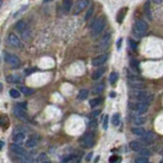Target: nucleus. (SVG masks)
I'll list each match as a JSON object with an SVG mask.
<instances>
[{
    "label": "nucleus",
    "instance_id": "1",
    "mask_svg": "<svg viewBox=\"0 0 163 163\" xmlns=\"http://www.w3.org/2000/svg\"><path fill=\"white\" fill-rule=\"evenodd\" d=\"M105 26H106V20L104 17H99L96 20H94L92 26H90L91 28V37L96 38V37L99 36L103 32L104 29H105Z\"/></svg>",
    "mask_w": 163,
    "mask_h": 163
},
{
    "label": "nucleus",
    "instance_id": "2",
    "mask_svg": "<svg viewBox=\"0 0 163 163\" xmlns=\"http://www.w3.org/2000/svg\"><path fill=\"white\" fill-rule=\"evenodd\" d=\"M79 146L84 149H88V148L93 147L94 144H95V134H94L92 130L91 132H85V134L79 138Z\"/></svg>",
    "mask_w": 163,
    "mask_h": 163
},
{
    "label": "nucleus",
    "instance_id": "3",
    "mask_svg": "<svg viewBox=\"0 0 163 163\" xmlns=\"http://www.w3.org/2000/svg\"><path fill=\"white\" fill-rule=\"evenodd\" d=\"M147 29H148V24L146 22L143 20H137L132 26V33L137 38H142L146 35Z\"/></svg>",
    "mask_w": 163,
    "mask_h": 163
},
{
    "label": "nucleus",
    "instance_id": "4",
    "mask_svg": "<svg viewBox=\"0 0 163 163\" xmlns=\"http://www.w3.org/2000/svg\"><path fill=\"white\" fill-rule=\"evenodd\" d=\"M132 96L137 100V102H141V103H144L146 105H149L153 101V98H154V96L150 92L144 91V90H139V91L134 92Z\"/></svg>",
    "mask_w": 163,
    "mask_h": 163
},
{
    "label": "nucleus",
    "instance_id": "5",
    "mask_svg": "<svg viewBox=\"0 0 163 163\" xmlns=\"http://www.w3.org/2000/svg\"><path fill=\"white\" fill-rule=\"evenodd\" d=\"M4 59H5V61L12 67V68H17V67H20V64H22L20 59L18 58L16 55L12 54V53L4 52Z\"/></svg>",
    "mask_w": 163,
    "mask_h": 163
},
{
    "label": "nucleus",
    "instance_id": "6",
    "mask_svg": "<svg viewBox=\"0 0 163 163\" xmlns=\"http://www.w3.org/2000/svg\"><path fill=\"white\" fill-rule=\"evenodd\" d=\"M110 40H111V36H110V34H105L101 39H100L99 42L97 43V45H96V50H97L98 52L105 51L106 49L109 47Z\"/></svg>",
    "mask_w": 163,
    "mask_h": 163
},
{
    "label": "nucleus",
    "instance_id": "7",
    "mask_svg": "<svg viewBox=\"0 0 163 163\" xmlns=\"http://www.w3.org/2000/svg\"><path fill=\"white\" fill-rule=\"evenodd\" d=\"M40 141H41V136L39 134L34 132V134H31L28 138V140L26 141V147L29 149L35 148V147L40 143Z\"/></svg>",
    "mask_w": 163,
    "mask_h": 163
},
{
    "label": "nucleus",
    "instance_id": "8",
    "mask_svg": "<svg viewBox=\"0 0 163 163\" xmlns=\"http://www.w3.org/2000/svg\"><path fill=\"white\" fill-rule=\"evenodd\" d=\"M132 109L137 113V115H142L148 111V105L141 102H136L132 104Z\"/></svg>",
    "mask_w": 163,
    "mask_h": 163
},
{
    "label": "nucleus",
    "instance_id": "9",
    "mask_svg": "<svg viewBox=\"0 0 163 163\" xmlns=\"http://www.w3.org/2000/svg\"><path fill=\"white\" fill-rule=\"evenodd\" d=\"M13 113L18 119L22 120L24 122H29L30 121V118H29V114L26 112V109H22V108H20L16 106L13 110Z\"/></svg>",
    "mask_w": 163,
    "mask_h": 163
},
{
    "label": "nucleus",
    "instance_id": "10",
    "mask_svg": "<svg viewBox=\"0 0 163 163\" xmlns=\"http://www.w3.org/2000/svg\"><path fill=\"white\" fill-rule=\"evenodd\" d=\"M89 4V1L88 0H77L75 4V7H73V14L75 15H77L79 14Z\"/></svg>",
    "mask_w": 163,
    "mask_h": 163
},
{
    "label": "nucleus",
    "instance_id": "11",
    "mask_svg": "<svg viewBox=\"0 0 163 163\" xmlns=\"http://www.w3.org/2000/svg\"><path fill=\"white\" fill-rule=\"evenodd\" d=\"M82 161L81 154H69L63 158V163H79Z\"/></svg>",
    "mask_w": 163,
    "mask_h": 163
},
{
    "label": "nucleus",
    "instance_id": "12",
    "mask_svg": "<svg viewBox=\"0 0 163 163\" xmlns=\"http://www.w3.org/2000/svg\"><path fill=\"white\" fill-rule=\"evenodd\" d=\"M108 59V54H102L99 56L95 57V58L92 60V65L95 67H100L101 65H103L104 63L107 61Z\"/></svg>",
    "mask_w": 163,
    "mask_h": 163
},
{
    "label": "nucleus",
    "instance_id": "13",
    "mask_svg": "<svg viewBox=\"0 0 163 163\" xmlns=\"http://www.w3.org/2000/svg\"><path fill=\"white\" fill-rule=\"evenodd\" d=\"M7 42L9 43L11 46L15 47V48H22V44L20 41V39L15 36L14 34H9L7 37Z\"/></svg>",
    "mask_w": 163,
    "mask_h": 163
},
{
    "label": "nucleus",
    "instance_id": "14",
    "mask_svg": "<svg viewBox=\"0 0 163 163\" xmlns=\"http://www.w3.org/2000/svg\"><path fill=\"white\" fill-rule=\"evenodd\" d=\"M155 138H156V136H155L154 132H145V134L142 137V141H141V143H142L143 145L144 144H152L153 142H154Z\"/></svg>",
    "mask_w": 163,
    "mask_h": 163
},
{
    "label": "nucleus",
    "instance_id": "15",
    "mask_svg": "<svg viewBox=\"0 0 163 163\" xmlns=\"http://www.w3.org/2000/svg\"><path fill=\"white\" fill-rule=\"evenodd\" d=\"M24 139H26V134H24V132H22V130H18L17 132H14L13 136H12V141L14 142V144L17 145L24 142Z\"/></svg>",
    "mask_w": 163,
    "mask_h": 163
},
{
    "label": "nucleus",
    "instance_id": "16",
    "mask_svg": "<svg viewBox=\"0 0 163 163\" xmlns=\"http://www.w3.org/2000/svg\"><path fill=\"white\" fill-rule=\"evenodd\" d=\"M10 150L16 155H20V156H26V151L17 144H12L10 146Z\"/></svg>",
    "mask_w": 163,
    "mask_h": 163
},
{
    "label": "nucleus",
    "instance_id": "17",
    "mask_svg": "<svg viewBox=\"0 0 163 163\" xmlns=\"http://www.w3.org/2000/svg\"><path fill=\"white\" fill-rule=\"evenodd\" d=\"M72 5H73L72 0H63L62 5H61L63 12H64V13H68L71 8H72Z\"/></svg>",
    "mask_w": 163,
    "mask_h": 163
},
{
    "label": "nucleus",
    "instance_id": "18",
    "mask_svg": "<svg viewBox=\"0 0 163 163\" xmlns=\"http://www.w3.org/2000/svg\"><path fill=\"white\" fill-rule=\"evenodd\" d=\"M105 70H106L105 67H101V66H100L99 68L96 69V70L93 72V75H92V79H99L100 77H101L102 75H104Z\"/></svg>",
    "mask_w": 163,
    "mask_h": 163
},
{
    "label": "nucleus",
    "instance_id": "19",
    "mask_svg": "<svg viewBox=\"0 0 163 163\" xmlns=\"http://www.w3.org/2000/svg\"><path fill=\"white\" fill-rule=\"evenodd\" d=\"M126 12H127V7L121 8V9L117 12V14H116V20H117L119 24H121L122 22V20H123L124 16H125V14H126Z\"/></svg>",
    "mask_w": 163,
    "mask_h": 163
},
{
    "label": "nucleus",
    "instance_id": "20",
    "mask_svg": "<svg viewBox=\"0 0 163 163\" xmlns=\"http://www.w3.org/2000/svg\"><path fill=\"white\" fill-rule=\"evenodd\" d=\"M130 147L132 148V150L136 151V152H140L143 148H144V145L141 142H138V141H134L130 144Z\"/></svg>",
    "mask_w": 163,
    "mask_h": 163
},
{
    "label": "nucleus",
    "instance_id": "21",
    "mask_svg": "<svg viewBox=\"0 0 163 163\" xmlns=\"http://www.w3.org/2000/svg\"><path fill=\"white\" fill-rule=\"evenodd\" d=\"M6 81H7L9 84H18L20 81H22V79L16 75H9L6 77Z\"/></svg>",
    "mask_w": 163,
    "mask_h": 163
},
{
    "label": "nucleus",
    "instance_id": "22",
    "mask_svg": "<svg viewBox=\"0 0 163 163\" xmlns=\"http://www.w3.org/2000/svg\"><path fill=\"white\" fill-rule=\"evenodd\" d=\"M104 88H105V85H104L103 83L98 84V85H96L95 87L93 88V90H92V94H94V95H98V94L102 93V92L104 91Z\"/></svg>",
    "mask_w": 163,
    "mask_h": 163
},
{
    "label": "nucleus",
    "instance_id": "23",
    "mask_svg": "<svg viewBox=\"0 0 163 163\" xmlns=\"http://www.w3.org/2000/svg\"><path fill=\"white\" fill-rule=\"evenodd\" d=\"M132 132L134 134H136V136L138 137H141L142 138L143 136L145 134V132H146V130H144L143 127H140V126H137V127H132Z\"/></svg>",
    "mask_w": 163,
    "mask_h": 163
},
{
    "label": "nucleus",
    "instance_id": "24",
    "mask_svg": "<svg viewBox=\"0 0 163 163\" xmlns=\"http://www.w3.org/2000/svg\"><path fill=\"white\" fill-rule=\"evenodd\" d=\"M18 91L22 92L24 95L26 96H30L32 95V94H34V90L31 89V88H28V87H24V86H20V87H18Z\"/></svg>",
    "mask_w": 163,
    "mask_h": 163
},
{
    "label": "nucleus",
    "instance_id": "25",
    "mask_svg": "<svg viewBox=\"0 0 163 163\" xmlns=\"http://www.w3.org/2000/svg\"><path fill=\"white\" fill-rule=\"evenodd\" d=\"M145 122H146V117H145V116H142V115L134 116V124H137V125H142Z\"/></svg>",
    "mask_w": 163,
    "mask_h": 163
},
{
    "label": "nucleus",
    "instance_id": "26",
    "mask_svg": "<svg viewBox=\"0 0 163 163\" xmlns=\"http://www.w3.org/2000/svg\"><path fill=\"white\" fill-rule=\"evenodd\" d=\"M26 28H28V26H26V22H24V20H20V22H17V24H16V26H15V29L20 33L24 31Z\"/></svg>",
    "mask_w": 163,
    "mask_h": 163
},
{
    "label": "nucleus",
    "instance_id": "27",
    "mask_svg": "<svg viewBox=\"0 0 163 163\" xmlns=\"http://www.w3.org/2000/svg\"><path fill=\"white\" fill-rule=\"evenodd\" d=\"M89 96V91L87 89H83L79 91V95H77V100H86Z\"/></svg>",
    "mask_w": 163,
    "mask_h": 163
},
{
    "label": "nucleus",
    "instance_id": "28",
    "mask_svg": "<svg viewBox=\"0 0 163 163\" xmlns=\"http://www.w3.org/2000/svg\"><path fill=\"white\" fill-rule=\"evenodd\" d=\"M144 10H145V13H146V15L148 16L150 20H152V14H151V10H150V1H149V0H147L146 3H145Z\"/></svg>",
    "mask_w": 163,
    "mask_h": 163
},
{
    "label": "nucleus",
    "instance_id": "29",
    "mask_svg": "<svg viewBox=\"0 0 163 163\" xmlns=\"http://www.w3.org/2000/svg\"><path fill=\"white\" fill-rule=\"evenodd\" d=\"M20 34H22V38L24 39V41H28L29 39L31 38V36H32V33H31V30L29 28H26L24 31H22Z\"/></svg>",
    "mask_w": 163,
    "mask_h": 163
},
{
    "label": "nucleus",
    "instance_id": "30",
    "mask_svg": "<svg viewBox=\"0 0 163 163\" xmlns=\"http://www.w3.org/2000/svg\"><path fill=\"white\" fill-rule=\"evenodd\" d=\"M120 123V115L119 113H114L113 116H112V124L114 126H117L119 125Z\"/></svg>",
    "mask_w": 163,
    "mask_h": 163
},
{
    "label": "nucleus",
    "instance_id": "31",
    "mask_svg": "<svg viewBox=\"0 0 163 163\" xmlns=\"http://www.w3.org/2000/svg\"><path fill=\"white\" fill-rule=\"evenodd\" d=\"M118 79V73L117 72H111L109 75V83L111 85H114V84L117 82Z\"/></svg>",
    "mask_w": 163,
    "mask_h": 163
},
{
    "label": "nucleus",
    "instance_id": "32",
    "mask_svg": "<svg viewBox=\"0 0 163 163\" xmlns=\"http://www.w3.org/2000/svg\"><path fill=\"white\" fill-rule=\"evenodd\" d=\"M100 103H101V99H100V98H95V99L90 100V106H91L92 108L98 106Z\"/></svg>",
    "mask_w": 163,
    "mask_h": 163
},
{
    "label": "nucleus",
    "instance_id": "33",
    "mask_svg": "<svg viewBox=\"0 0 163 163\" xmlns=\"http://www.w3.org/2000/svg\"><path fill=\"white\" fill-rule=\"evenodd\" d=\"M9 94H10V96H11L12 98H14V99H17V98H20V92L17 91V90H15V89H11L9 91Z\"/></svg>",
    "mask_w": 163,
    "mask_h": 163
},
{
    "label": "nucleus",
    "instance_id": "34",
    "mask_svg": "<svg viewBox=\"0 0 163 163\" xmlns=\"http://www.w3.org/2000/svg\"><path fill=\"white\" fill-rule=\"evenodd\" d=\"M139 153H140V154L142 155L143 157H149V156H151V151L149 150V149H146V148H143Z\"/></svg>",
    "mask_w": 163,
    "mask_h": 163
},
{
    "label": "nucleus",
    "instance_id": "35",
    "mask_svg": "<svg viewBox=\"0 0 163 163\" xmlns=\"http://www.w3.org/2000/svg\"><path fill=\"white\" fill-rule=\"evenodd\" d=\"M134 163H150V161L148 160L147 157H138V158L134 160Z\"/></svg>",
    "mask_w": 163,
    "mask_h": 163
},
{
    "label": "nucleus",
    "instance_id": "36",
    "mask_svg": "<svg viewBox=\"0 0 163 163\" xmlns=\"http://www.w3.org/2000/svg\"><path fill=\"white\" fill-rule=\"evenodd\" d=\"M130 65H132V67L134 70H139V62L137 60L132 59V60H130Z\"/></svg>",
    "mask_w": 163,
    "mask_h": 163
},
{
    "label": "nucleus",
    "instance_id": "37",
    "mask_svg": "<svg viewBox=\"0 0 163 163\" xmlns=\"http://www.w3.org/2000/svg\"><path fill=\"white\" fill-rule=\"evenodd\" d=\"M100 113H101V110L98 109V110H94V111L91 112V114H90V116H91V118L93 119V118H96L97 116L100 115Z\"/></svg>",
    "mask_w": 163,
    "mask_h": 163
},
{
    "label": "nucleus",
    "instance_id": "38",
    "mask_svg": "<svg viewBox=\"0 0 163 163\" xmlns=\"http://www.w3.org/2000/svg\"><path fill=\"white\" fill-rule=\"evenodd\" d=\"M93 12H94V7H91L89 10H88L87 14H86V16H85V20H89V18L92 16V14H93Z\"/></svg>",
    "mask_w": 163,
    "mask_h": 163
},
{
    "label": "nucleus",
    "instance_id": "39",
    "mask_svg": "<svg viewBox=\"0 0 163 163\" xmlns=\"http://www.w3.org/2000/svg\"><path fill=\"white\" fill-rule=\"evenodd\" d=\"M89 126L91 128H96V127H97V120H96V118H93V119H91Z\"/></svg>",
    "mask_w": 163,
    "mask_h": 163
},
{
    "label": "nucleus",
    "instance_id": "40",
    "mask_svg": "<svg viewBox=\"0 0 163 163\" xmlns=\"http://www.w3.org/2000/svg\"><path fill=\"white\" fill-rule=\"evenodd\" d=\"M8 120L6 118V116H0V125H3V124H7Z\"/></svg>",
    "mask_w": 163,
    "mask_h": 163
},
{
    "label": "nucleus",
    "instance_id": "41",
    "mask_svg": "<svg viewBox=\"0 0 163 163\" xmlns=\"http://www.w3.org/2000/svg\"><path fill=\"white\" fill-rule=\"evenodd\" d=\"M107 127H108V116L106 115L103 121V128L104 130H107Z\"/></svg>",
    "mask_w": 163,
    "mask_h": 163
},
{
    "label": "nucleus",
    "instance_id": "42",
    "mask_svg": "<svg viewBox=\"0 0 163 163\" xmlns=\"http://www.w3.org/2000/svg\"><path fill=\"white\" fill-rule=\"evenodd\" d=\"M26 7H28V5H26V6H22V8H20V10H18V11H17V12H16V13H15V14H14V16H17V15H20V13H22V12H24V10H26Z\"/></svg>",
    "mask_w": 163,
    "mask_h": 163
},
{
    "label": "nucleus",
    "instance_id": "43",
    "mask_svg": "<svg viewBox=\"0 0 163 163\" xmlns=\"http://www.w3.org/2000/svg\"><path fill=\"white\" fill-rule=\"evenodd\" d=\"M128 43H130V46L132 47L134 50H137V44L134 43V41L132 40H128Z\"/></svg>",
    "mask_w": 163,
    "mask_h": 163
},
{
    "label": "nucleus",
    "instance_id": "44",
    "mask_svg": "<svg viewBox=\"0 0 163 163\" xmlns=\"http://www.w3.org/2000/svg\"><path fill=\"white\" fill-rule=\"evenodd\" d=\"M121 41H122V39L120 38V39H118V41H117V49L119 50L120 49V45H121Z\"/></svg>",
    "mask_w": 163,
    "mask_h": 163
},
{
    "label": "nucleus",
    "instance_id": "45",
    "mask_svg": "<svg viewBox=\"0 0 163 163\" xmlns=\"http://www.w3.org/2000/svg\"><path fill=\"white\" fill-rule=\"evenodd\" d=\"M92 156H93V153H90V154H88V157H87V161H89L90 159L92 158Z\"/></svg>",
    "mask_w": 163,
    "mask_h": 163
},
{
    "label": "nucleus",
    "instance_id": "46",
    "mask_svg": "<svg viewBox=\"0 0 163 163\" xmlns=\"http://www.w3.org/2000/svg\"><path fill=\"white\" fill-rule=\"evenodd\" d=\"M3 146H4V142L3 141H0V150L3 148Z\"/></svg>",
    "mask_w": 163,
    "mask_h": 163
},
{
    "label": "nucleus",
    "instance_id": "47",
    "mask_svg": "<svg viewBox=\"0 0 163 163\" xmlns=\"http://www.w3.org/2000/svg\"><path fill=\"white\" fill-rule=\"evenodd\" d=\"M153 1H154L155 3H157V4H161V3H162V0H153Z\"/></svg>",
    "mask_w": 163,
    "mask_h": 163
},
{
    "label": "nucleus",
    "instance_id": "48",
    "mask_svg": "<svg viewBox=\"0 0 163 163\" xmlns=\"http://www.w3.org/2000/svg\"><path fill=\"white\" fill-rule=\"evenodd\" d=\"M50 1H53V0H44L45 3H47V2H50Z\"/></svg>",
    "mask_w": 163,
    "mask_h": 163
},
{
    "label": "nucleus",
    "instance_id": "49",
    "mask_svg": "<svg viewBox=\"0 0 163 163\" xmlns=\"http://www.w3.org/2000/svg\"><path fill=\"white\" fill-rule=\"evenodd\" d=\"M41 163H51V162H49V161H42Z\"/></svg>",
    "mask_w": 163,
    "mask_h": 163
},
{
    "label": "nucleus",
    "instance_id": "50",
    "mask_svg": "<svg viewBox=\"0 0 163 163\" xmlns=\"http://www.w3.org/2000/svg\"><path fill=\"white\" fill-rule=\"evenodd\" d=\"M1 6H2V0H0V8H1Z\"/></svg>",
    "mask_w": 163,
    "mask_h": 163
},
{
    "label": "nucleus",
    "instance_id": "51",
    "mask_svg": "<svg viewBox=\"0 0 163 163\" xmlns=\"http://www.w3.org/2000/svg\"><path fill=\"white\" fill-rule=\"evenodd\" d=\"M2 89H3V87H2V85L0 84V90H2Z\"/></svg>",
    "mask_w": 163,
    "mask_h": 163
},
{
    "label": "nucleus",
    "instance_id": "52",
    "mask_svg": "<svg viewBox=\"0 0 163 163\" xmlns=\"http://www.w3.org/2000/svg\"><path fill=\"white\" fill-rule=\"evenodd\" d=\"M31 163H36V162H31Z\"/></svg>",
    "mask_w": 163,
    "mask_h": 163
},
{
    "label": "nucleus",
    "instance_id": "53",
    "mask_svg": "<svg viewBox=\"0 0 163 163\" xmlns=\"http://www.w3.org/2000/svg\"><path fill=\"white\" fill-rule=\"evenodd\" d=\"M160 163H162V161H161V162H160Z\"/></svg>",
    "mask_w": 163,
    "mask_h": 163
}]
</instances>
